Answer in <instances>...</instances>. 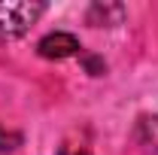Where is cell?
Wrapping results in <instances>:
<instances>
[{"label":"cell","instance_id":"cell-1","mask_svg":"<svg viewBox=\"0 0 158 155\" xmlns=\"http://www.w3.org/2000/svg\"><path fill=\"white\" fill-rule=\"evenodd\" d=\"M43 12V3H0V43L19 40Z\"/></svg>","mask_w":158,"mask_h":155},{"label":"cell","instance_id":"cell-2","mask_svg":"<svg viewBox=\"0 0 158 155\" xmlns=\"http://www.w3.org/2000/svg\"><path fill=\"white\" fill-rule=\"evenodd\" d=\"M37 52L49 61H64V58H73L82 52L79 40L73 34H64V31H55V34H46V37L37 43Z\"/></svg>","mask_w":158,"mask_h":155},{"label":"cell","instance_id":"cell-3","mask_svg":"<svg viewBox=\"0 0 158 155\" xmlns=\"http://www.w3.org/2000/svg\"><path fill=\"white\" fill-rule=\"evenodd\" d=\"M19 143H21V137H19V134H9V131L3 134V128H0V152H6V149H15Z\"/></svg>","mask_w":158,"mask_h":155},{"label":"cell","instance_id":"cell-4","mask_svg":"<svg viewBox=\"0 0 158 155\" xmlns=\"http://www.w3.org/2000/svg\"><path fill=\"white\" fill-rule=\"evenodd\" d=\"M58 155H91V152H88L85 146H76V143H64L58 149Z\"/></svg>","mask_w":158,"mask_h":155}]
</instances>
